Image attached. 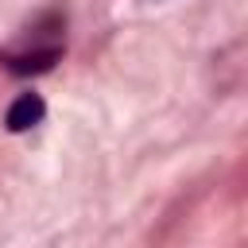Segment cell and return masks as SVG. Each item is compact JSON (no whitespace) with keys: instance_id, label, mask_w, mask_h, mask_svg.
I'll use <instances>...</instances> for the list:
<instances>
[{"instance_id":"cell-1","label":"cell","mask_w":248,"mask_h":248,"mask_svg":"<svg viewBox=\"0 0 248 248\" xmlns=\"http://www.w3.org/2000/svg\"><path fill=\"white\" fill-rule=\"evenodd\" d=\"M43 112H46L43 97H39V93H23V97H16V101L8 105L4 124H8V132H27V128H35V124L43 120Z\"/></svg>"},{"instance_id":"cell-2","label":"cell","mask_w":248,"mask_h":248,"mask_svg":"<svg viewBox=\"0 0 248 248\" xmlns=\"http://www.w3.org/2000/svg\"><path fill=\"white\" fill-rule=\"evenodd\" d=\"M54 58H58V50L23 54V58H16V62H12V74H43V70H50V66H54Z\"/></svg>"}]
</instances>
